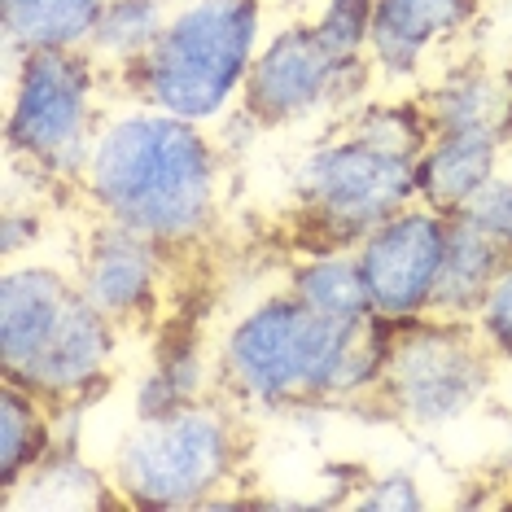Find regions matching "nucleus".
<instances>
[{
  "instance_id": "27",
  "label": "nucleus",
  "mask_w": 512,
  "mask_h": 512,
  "mask_svg": "<svg viewBox=\"0 0 512 512\" xmlns=\"http://www.w3.org/2000/svg\"><path fill=\"white\" fill-rule=\"evenodd\" d=\"M0 237H5V241H0L5 259H14L18 250H27V246H36V241H40V215L31 211V206L22 211V206L9 202L5 206V228H0Z\"/></svg>"
},
{
  "instance_id": "16",
  "label": "nucleus",
  "mask_w": 512,
  "mask_h": 512,
  "mask_svg": "<svg viewBox=\"0 0 512 512\" xmlns=\"http://www.w3.org/2000/svg\"><path fill=\"white\" fill-rule=\"evenodd\" d=\"M434 132H495L512 136V79L486 66H456L421 97Z\"/></svg>"
},
{
  "instance_id": "8",
  "label": "nucleus",
  "mask_w": 512,
  "mask_h": 512,
  "mask_svg": "<svg viewBox=\"0 0 512 512\" xmlns=\"http://www.w3.org/2000/svg\"><path fill=\"white\" fill-rule=\"evenodd\" d=\"M372 62H337L324 49L311 22H289L267 44H259L254 66L241 84V114L259 127H289L311 119L324 106H337L346 97H359L368 88Z\"/></svg>"
},
{
  "instance_id": "26",
  "label": "nucleus",
  "mask_w": 512,
  "mask_h": 512,
  "mask_svg": "<svg viewBox=\"0 0 512 512\" xmlns=\"http://www.w3.org/2000/svg\"><path fill=\"white\" fill-rule=\"evenodd\" d=\"M355 508H399V512H412V508H425V495L416 486V477L407 473H386V477H372L368 491L351 499Z\"/></svg>"
},
{
  "instance_id": "21",
  "label": "nucleus",
  "mask_w": 512,
  "mask_h": 512,
  "mask_svg": "<svg viewBox=\"0 0 512 512\" xmlns=\"http://www.w3.org/2000/svg\"><path fill=\"white\" fill-rule=\"evenodd\" d=\"M346 132L359 136V141L386 149L394 158H421L425 145L434 141V123H429V110L416 101H368L359 106L351 119H346Z\"/></svg>"
},
{
  "instance_id": "18",
  "label": "nucleus",
  "mask_w": 512,
  "mask_h": 512,
  "mask_svg": "<svg viewBox=\"0 0 512 512\" xmlns=\"http://www.w3.org/2000/svg\"><path fill=\"white\" fill-rule=\"evenodd\" d=\"M53 451V407L18 381H0V495H14Z\"/></svg>"
},
{
  "instance_id": "17",
  "label": "nucleus",
  "mask_w": 512,
  "mask_h": 512,
  "mask_svg": "<svg viewBox=\"0 0 512 512\" xmlns=\"http://www.w3.org/2000/svg\"><path fill=\"white\" fill-rule=\"evenodd\" d=\"M110 0H0L9 57L49 53V49H88L92 31Z\"/></svg>"
},
{
  "instance_id": "19",
  "label": "nucleus",
  "mask_w": 512,
  "mask_h": 512,
  "mask_svg": "<svg viewBox=\"0 0 512 512\" xmlns=\"http://www.w3.org/2000/svg\"><path fill=\"white\" fill-rule=\"evenodd\" d=\"M289 294L302 298L311 311L342 324L372 320V302L364 272L355 263V250H329V254H302L289 272Z\"/></svg>"
},
{
  "instance_id": "13",
  "label": "nucleus",
  "mask_w": 512,
  "mask_h": 512,
  "mask_svg": "<svg viewBox=\"0 0 512 512\" xmlns=\"http://www.w3.org/2000/svg\"><path fill=\"white\" fill-rule=\"evenodd\" d=\"M75 289L79 285L57 267H9L0 281V377H14L49 342L53 324L62 320Z\"/></svg>"
},
{
  "instance_id": "6",
  "label": "nucleus",
  "mask_w": 512,
  "mask_h": 512,
  "mask_svg": "<svg viewBox=\"0 0 512 512\" xmlns=\"http://www.w3.org/2000/svg\"><path fill=\"white\" fill-rule=\"evenodd\" d=\"M495 377V351L473 320L416 316L386 333L377 386L364 403L407 425H451L486 399Z\"/></svg>"
},
{
  "instance_id": "7",
  "label": "nucleus",
  "mask_w": 512,
  "mask_h": 512,
  "mask_svg": "<svg viewBox=\"0 0 512 512\" xmlns=\"http://www.w3.org/2000/svg\"><path fill=\"white\" fill-rule=\"evenodd\" d=\"M416 202V162L346 132L302 158L294 176V250H355L381 219Z\"/></svg>"
},
{
  "instance_id": "4",
  "label": "nucleus",
  "mask_w": 512,
  "mask_h": 512,
  "mask_svg": "<svg viewBox=\"0 0 512 512\" xmlns=\"http://www.w3.org/2000/svg\"><path fill=\"white\" fill-rule=\"evenodd\" d=\"M246 464L241 407L224 394L171 412H136V425L114 451V504L127 508H219L224 486H237Z\"/></svg>"
},
{
  "instance_id": "12",
  "label": "nucleus",
  "mask_w": 512,
  "mask_h": 512,
  "mask_svg": "<svg viewBox=\"0 0 512 512\" xmlns=\"http://www.w3.org/2000/svg\"><path fill=\"white\" fill-rule=\"evenodd\" d=\"M482 0H372L368 62L381 79H416L429 49L477 22Z\"/></svg>"
},
{
  "instance_id": "20",
  "label": "nucleus",
  "mask_w": 512,
  "mask_h": 512,
  "mask_svg": "<svg viewBox=\"0 0 512 512\" xmlns=\"http://www.w3.org/2000/svg\"><path fill=\"white\" fill-rule=\"evenodd\" d=\"M171 14H176L171 0H110L88 40V53L101 62V71L114 75L119 66L136 62V57L154 49V40L162 36Z\"/></svg>"
},
{
  "instance_id": "24",
  "label": "nucleus",
  "mask_w": 512,
  "mask_h": 512,
  "mask_svg": "<svg viewBox=\"0 0 512 512\" xmlns=\"http://www.w3.org/2000/svg\"><path fill=\"white\" fill-rule=\"evenodd\" d=\"M456 215L477 224L499 250L512 254V180L508 176H491Z\"/></svg>"
},
{
  "instance_id": "9",
  "label": "nucleus",
  "mask_w": 512,
  "mask_h": 512,
  "mask_svg": "<svg viewBox=\"0 0 512 512\" xmlns=\"http://www.w3.org/2000/svg\"><path fill=\"white\" fill-rule=\"evenodd\" d=\"M451 215H438L429 206L412 202L390 219H381L355 246V263L364 272L368 302L377 320H416L429 316L438 285L442 250H447Z\"/></svg>"
},
{
  "instance_id": "14",
  "label": "nucleus",
  "mask_w": 512,
  "mask_h": 512,
  "mask_svg": "<svg viewBox=\"0 0 512 512\" xmlns=\"http://www.w3.org/2000/svg\"><path fill=\"white\" fill-rule=\"evenodd\" d=\"M504 136L495 132H434L416 158V202L438 215H456L495 176Z\"/></svg>"
},
{
  "instance_id": "5",
  "label": "nucleus",
  "mask_w": 512,
  "mask_h": 512,
  "mask_svg": "<svg viewBox=\"0 0 512 512\" xmlns=\"http://www.w3.org/2000/svg\"><path fill=\"white\" fill-rule=\"evenodd\" d=\"M106 71L88 49L18 57L5 145L18 167L53 189H79L97 145V88Z\"/></svg>"
},
{
  "instance_id": "1",
  "label": "nucleus",
  "mask_w": 512,
  "mask_h": 512,
  "mask_svg": "<svg viewBox=\"0 0 512 512\" xmlns=\"http://www.w3.org/2000/svg\"><path fill=\"white\" fill-rule=\"evenodd\" d=\"M390 320L342 324L302 298L272 294L228 329L215 359V394L241 412H298L364 403L377 386Z\"/></svg>"
},
{
  "instance_id": "3",
  "label": "nucleus",
  "mask_w": 512,
  "mask_h": 512,
  "mask_svg": "<svg viewBox=\"0 0 512 512\" xmlns=\"http://www.w3.org/2000/svg\"><path fill=\"white\" fill-rule=\"evenodd\" d=\"M259 44L263 0H184L154 49L106 79L149 110L211 123L241 97Z\"/></svg>"
},
{
  "instance_id": "10",
  "label": "nucleus",
  "mask_w": 512,
  "mask_h": 512,
  "mask_svg": "<svg viewBox=\"0 0 512 512\" xmlns=\"http://www.w3.org/2000/svg\"><path fill=\"white\" fill-rule=\"evenodd\" d=\"M114 351H119V324L110 316H101L75 289L62 320L53 324L49 342L5 381L36 390L49 407H88L110 386Z\"/></svg>"
},
{
  "instance_id": "23",
  "label": "nucleus",
  "mask_w": 512,
  "mask_h": 512,
  "mask_svg": "<svg viewBox=\"0 0 512 512\" xmlns=\"http://www.w3.org/2000/svg\"><path fill=\"white\" fill-rule=\"evenodd\" d=\"M311 27L337 62H364L372 36V0H324Z\"/></svg>"
},
{
  "instance_id": "15",
  "label": "nucleus",
  "mask_w": 512,
  "mask_h": 512,
  "mask_svg": "<svg viewBox=\"0 0 512 512\" xmlns=\"http://www.w3.org/2000/svg\"><path fill=\"white\" fill-rule=\"evenodd\" d=\"M508 254L495 246L477 224L451 215L447 228V250H442V267H438V285H434V302H429V316H447V320H477L486 294H491L499 267Z\"/></svg>"
},
{
  "instance_id": "11",
  "label": "nucleus",
  "mask_w": 512,
  "mask_h": 512,
  "mask_svg": "<svg viewBox=\"0 0 512 512\" xmlns=\"http://www.w3.org/2000/svg\"><path fill=\"white\" fill-rule=\"evenodd\" d=\"M167 254L141 232L106 224L92 228L84 263H79V294H84L101 316H110L119 329H149L162 307V276H167Z\"/></svg>"
},
{
  "instance_id": "22",
  "label": "nucleus",
  "mask_w": 512,
  "mask_h": 512,
  "mask_svg": "<svg viewBox=\"0 0 512 512\" xmlns=\"http://www.w3.org/2000/svg\"><path fill=\"white\" fill-rule=\"evenodd\" d=\"M215 372L206 368V359L197 346H180V351H167L162 364L145 377L141 394H136V407L141 412H171V407L197 403L206 399V390L215 386Z\"/></svg>"
},
{
  "instance_id": "2",
  "label": "nucleus",
  "mask_w": 512,
  "mask_h": 512,
  "mask_svg": "<svg viewBox=\"0 0 512 512\" xmlns=\"http://www.w3.org/2000/svg\"><path fill=\"white\" fill-rule=\"evenodd\" d=\"M79 193L106 224L132 228L171 259H184L215 232L219 149L189 119L136 110L97 136Z\"/></svg>"
},
{
  "instance_id": "25",
  "label": "nucleus",
  "mask_w": 512,
  "mask_h": 512,
  "mask_svg": "<svg viewBox=\"0 0 512 512\" xmlns=\"http://www.w3.org/2000/svg\"><path fill=\"white\" fill-rule=\"evenodd\" d=\"M473 324H477V333L486 337V346L495 351V359L512 364V254L504 259V267H499L491 294H486Z\"/></svg>"
}]
</instances>
